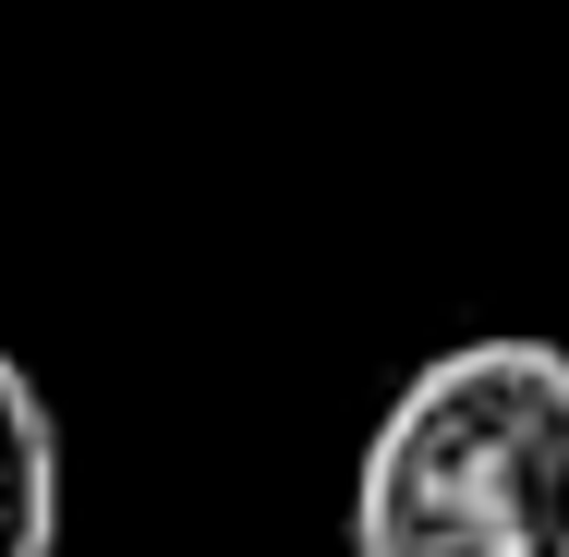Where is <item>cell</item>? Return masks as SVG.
<instances>
[{"label":"cell","mask_w":569,"mask_h":557,"mask_svg":"<svg viewBox=\"0 0 569 557\" xmlns=\"http://www.w3.org/2000/svg\"><path fill=\"white\" fill-rule=\"evenodd\" d=\"M351 557H569V351H425L351 460Z\"/></svg>","instance_id":"obj_1"},{"label":"cell","mask_w":569,"mask_h":557,"mask_svg":"<svg viewBox=\"0 0 569 557\" xmlns=\"http://www.w3.org/2000/svg\"><path fill=\"white\" fill-rule=\"evenodd\" d=\"M49 546H61V425H49V388L0 351V557Z\"/></svg>","instance_id":"obj_2"}]
</instances>
